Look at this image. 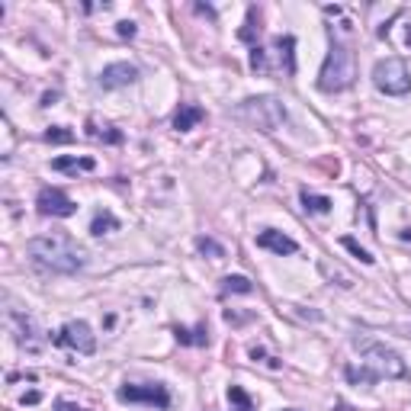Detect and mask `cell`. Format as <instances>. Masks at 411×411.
Instances as JSON below:
<instances>
[{
    "label": "cell",
    "instance_id": "cell-30",
    "mask_svg": "<svg viewBox=\"0 0 411 411\" xmlns=\"http://www.w3.org/2000/svg\"><path fill=\"white\" fill-rule=\"evenodd\" d=\"M405 42H408V46H411V26H408V36H405Z\"/></svg>",
    "mask_w": 411,
    "mask_h": 411
},
{
    "label": "cell",
    "instance_id": "cell-29",
    "mask_svg": "<svg viewBox=\"0 0 411 411\" xmlns=\"http://www.w3.org/2000/svg\"><path fill=\"white\" fill-rule=\"evenodd\" d=\"M402 241H411V228H405L402 232Z\"/></svg>",
    "mask_w": 411,
    "mask_h": 411
},
{
    "label": "cell",
    "instance_id": "cell-16",
    "mask_svg": "<svg viewBox=\"0 0 411 411\" xmlns=\"http://www.w3.org/2000/svg\"><path fill=\"white\" fill-rule=\"evenodd\" d=\"M238 36H241L244 42H251V48L257 46V39H261V13H257V7H248V19H244V26Z\"/></svg>",
    "mask_w": 411,
    "mask_h": 411
},
{
    "label": "cell",
    "instance_id": "cell-26",
    "mask_svg": "<svg viewBox=\"0 0 411 411\" xmlns=\"http://www.w3.org/2000/svg\"><path fill=\"white\" fill-rule=\"evenodd\" d=\"M116 32H119L122 39H132V36H135V23H129V19H122L119 26H116Z\"/></svg>",
    "mask_w": 411,
    "mask_h": 411
},
{
    "label": "cell",
    "instance_id": "cell-9",
    "mask_svg": "<svg viewBox=\"0 0 411 411\" xmlns=\"http://www.w3.org/2000/svg\"><path fill=\"white\" fill-rule=\"evenodd\" d=\"M267 55H273L270 74H286V77L296 74V39L292 36L273 39V48L267 52Z\"/></svg>",
    "mask_w": 411,
    "mask_h": 411
},
{
    "label": "cell",
    "instance_id": "cell-21",
    "mask_svg": "<svg viewBox=\"0 0 411 411\" xmlns=\"http://www.w3.org/2000/svg\"><path fill=\"white\" fill-rule=\"evenodd\" d=\"M46 141L48 145H71V141H74V132L65 129V126H52V129L46 132Z\"/></svg>",
    "mask_w": 411,
    "mask_h": 411
},
{
    "label": "cell",
    "instance_id": "cell-10",
    "mask_svg": "<svg viewBox=\"0 0 411 411\" xmlns=\"http://www.w3.org/2000/svg\"><path fill=\"white\" fill-rule=\"evenodd\" d=\"M135 77H139V68L129 65V61H116V65H106L100 71V87L119 90V87H129Z\"/></svg>",
    "mask_w": 411,
    "mask_h": 411
},
{
    "label": "cell",
    "instance_id": "cell-8",
    "mask_svg": "<svg viewBox=\"0 0 411 411\" xmlns=\"http://www.w3.org/2000/svg\"><path fill=\"white\" fill-rule=\"evenodd\" d=\"M36 206H39V212L42 215H55V219H68V215L77 212V203L68 197L65 190H58V187L39 190Z\"/></svg>",
    "mask_w": 411,
    "mask_h": 411
},
{
    "label": "cell",
    "instance_id": "cell-12",
    "mask_svg": "<svg viewBox=\"0 0 411 411\" xmlns=\"http://www.w3.org/2000/svg\"><path fill=\"white\" fill-rule=\"evenodd\" d=\"M257 248H263V251H273V254H296L299 251V244L292 241L290 234H283L277 232V228H267V232L257 234Z\"/></svg>",
    "mask_w": 411,
    "mask_h": 411
},
{
    "label": "cell",
    "instance_id": "cell-5",
    "mask_svg": "<svg viewBox=\"0 0 411 411\" xmlns=\"http://www.w3.org/2000/svg\"><path fill=\"white\" fill-rule=\"evenodd\" d=\"M373 84H376V90L385 94V97H405L411 90L408 65H405L402 58H385V61H376Z\"/></svg>",
    "mask_w": 411,
    "mask_h": 411
},
{
    "label": "cell",
    "instance_id": "cell-18",
    "mask_svg": "<svg viewBox=\"0 0 411 411\" xmlns=\"http://www.w3.org/2000/svg\"><path fill=\"white\" fill-rule=\"evenodd\" d=\"M174 337H177L180 344H209V331H206V325H199L197 331H187V328H174Z\"/></svg>",
    "mask_w": 411,
    "mask_h": 411
},
{
    "label": "cell",
    "instance_id": "cell-24",
    "mask_svg": "<svg viewBox=\"0 0 411 411\" xmlns=\"http://www.w3.org/2000/svg\"><path fill=\"white\" fill-rule=\"evenodd\" d=\"M344 373H347V379H350V383H366V385H373L376 379H379L376 373H370V370H357V366H347Z\"/></svg>",
    "mask_w": 411,
    "mask_h": 411
},
{
    "label": "cell",
    "instance_id": "cell-20",
    "mask_svg": "<svg viewBox=\"0 0 411 411\" xmlns=\"http://www.w3.org/2000/svg\"><path fill=\"white\" fill-rule=\"evenodd\" d=\"M222 292H241V296H248V292H254V283L248 277H225Z\"/></svg>",
    "mask_w": 411,
    "mask_h": 411
},
{
    "label": "cell",
    "instance_id": "cell-25",
    "mask_svg": "<svg viewBox=\"0 0 411 411\" xmlns=\"http://www.w3.org/2000/svg\"><path fill=\"white\" fill-rule=\"evenodd\" d=\"M341 244H344L347 251L354 254L357 261H363V263H373V254L366 251V248H360V244H357V241H354V238H341Z\"/></svg>",
    "mask_w": 411,
    "mask_h": 411
},
{
    "label": "cell",
    "instance_id": "cell-7",
    "mask_svg": "<svg viewBox=\"0 0 411 411\" xmlns=\"http://www.w3.org/2000/svg\"><path fill=\"white\" fill-rule=\"evenodd\" d=\"M61 347H71V350H77V354H94L97 350V337H94V331L87 328V321H68L61 331H58V337H55Z\"/></svg>",
    "mask_w": 411,
    "mask_h": 411
},
{
    "label": "cell",
    "instance_id": "cell-3",
    "mask_svg": "<svg viewBox=\"0 0 411 411\" xmlns=\"http://www.w3.org/2000/svg\"><path fill=\"white\" fill-rule=\"evenodd\" d=\"M234 116L261 132H277L283 122H286V106H283V100H277V97H251V100L238 103Z\"/></svg>",
    "mask_w": 411,
    "mask_h": 411
},
{
    "label": "cell",
    "instance_id": "cell-2",
    "mask_svg": "<svg viewBox=\"0 0 411 411\" xmlns=\"http://www.w3.org/2000/svg\"><path fill=\"white\" fill-rule=\"evenodd\" d=\"M357 77V58L354 52L344 46V42H331V52H328L325 65H321V74H318V87L325 94H337V90H347Z\"/></svg>",
    "mask_w": 411,
    "mask_h": 411
},
{
    "label": "cell",
    "instance_id": "cell-4",
    "mask_svg": "<svg viewBox=\"0 0 411 411\" xmlns=\"http://www.w3.org/2000/svg\"><path fill=\"white\" fill-rule=\"evenodd\" d=\"M354 347L366 357V363L373 366L376 376H385V379H405L408 376V366H405V360L395 354L392 347L379 344L373 337H354Z\"/></svg>",
    "mask_w": 411,
    "mask_h": 411
},
{
    "label": "cell",
    "instance_id": "cell-17",
    "mask_svg": "<svg viewBox=\"0 0 411 411\" xmlns=\"http://www.w3.org/2000/svg\"><path fill=\"white\" fill-rule=\"evenodd\" d=\"M302 197V206H305L308 212H318V215H325V212H331V199L328 197H318V193H312V190H302L299 193Z\"/></svg>",
    "mask_w": 411,
    "mask_h": 411
},
{
    "label": "cell",
    "instance_id": "cell-11",
    "mask_svg": "<svg viewBox=\"0 0 411 411\" xmlns=\"http://www.w3.org/2000/svg\"><path fill=\"white\" fill-rule=\"evenodd\" d=\"M7 318H10V325H13V331H17L19 347H26V350H39V328H36V321H32L29 315H23V312H17V308H10Z\"/></svg>",
    "mask_w": 411,
    "mask_h": 411
},
{
    "label": "cell",
    "instance_id": "cell-13",
    "mask_svg": "<svg viewBox=\"0 0 411 411\" xmlns=\"http://www.w3.org/2000/svg\"><path fill=\"white\" fill-rule=\"evenodd\" d=\"M206 119V110L203 106H197V103H180L177 116H174V129L177 132H190L197 122Z\"/></svg>",
    "mask_w": 411,
    "mask_h": 411
},
{
    "label": "cell",
    "instance_id": "cell-27",
    "mask_svg": "<svg viewBox=\"0 0 411 411\" xmlns=\"http://www.w3.org/2000/svg\"><path fill=\"white\" fill-rule=\"evenodd\" d=\"M55 411H87V408H81L74 402H65V399H55Z\"/></svg>",
    "mask_w": 411,
    "mask_h": 411
},
{
    "label": "cell",
    "instance_id": "cell-1",
    "mask_svg": "<svg viewBox=\"0 0 411 411\" xmlns=\"http://www.w3.org/2000/svg\"><path fill=\"white\" fill-rule=\"evenodd\" d=\"M26 254L32 257V263L52 273H77L87 263V251L68 234H39L26 244Z\"/></svg>",
    "mask_w": 411,
    "mask_h": 411
},
{
    "label": "cell",
    "instance_id": "cell-22",
    "mask_svg": "<svg viewBox=\"0 0 411 411\" xmlns=\"http://www.w3.org/2000/svg\"><path fill=\"white\" fill-rule=\"evenodd\" d=\"M90 139H100V141H106V145H119L122 141V132L119 129H112V126H106V129H94V122H90Z\"/></svg>",
    "mask_w": 411,
    "mask_h": 411
},
{
    "label": "cell",
    "instance_id": "cell-14",
    "mask_svg": "<svg viewBox=\"0 0 411 411\" xmlns=\"http://www.w3.org/2000/svg\"><path fill=\"white\" fill-rule=\"evenodd\" d=\"M97 161L94 158H55L52 161V170L58 174H87V170H94Z\"/></svg>",
    "mask_w": 411,
    "mask_h": 411
},
{
    "label": "cell",
    "instance_id": "cell-28",
    "mask_svg": "<svg viewBox=\"0 0 411 411\" xmlns=\"http://www.w3.org/2000/svg\"><path fill=\"white\" fill-rule=\"evenodd\" d=\"M39 399H42V395H39L36 389H32V392H26V395H23V405H39Z\"/></svg>",
    "mask_w": 411,
    "mask_h": 411
},
{
    "label": "cell",
    "instance_id": "cell-19",
    "mask_svg": "<svg viewBox=\"0 0 411 411\" xmlns=\"http://www.w3.org/2000/svg\"><path fill=\"white\" fill-rule=\"evenodd\" d=\"M228 405H232V411H257L251 395L244 392L241 385H228Z\"/></svg>",
    "mask_w": 411,
    "mask_h": 411
},
{
    "label": "cell",
    "instance_id": "cell-23",
    "mask_svg": "<svg viewBox=\"0 0 411 411\" xmlns=\"http://www.w3.org/2000/svg\"><path fill=\"white\" fill-rule=\"evenodd\" d=\"M197 248H199V254H209V257H225V248L219 241H212V238H197Z\"/></svg>",
    "mask_w": 411,
    "mask_h": 411
},
{
    "label": "cell",
    "instance_id": "cell-6",
    "mask_svg": "<svg viewBox=\"0 0 411 411\" xmlns=\"http://www.w3.org/2000/svg\"><path fill=\"white\" fill-rule=\"evenodd\" d=\"M116 395H119V402H139V405H151V408H168V405H170L168 385H161V383L122 385Z\"/></svg>",
    "mask_w": 411,
    "mask_h": 411
},
{
    "label": "cell",
    "instance_id": "cell-15",
    "mask_svg": "<svg viewBox=\"0 0 411 411\" xmlns=\"http://www.w3.org/2000/svg\"><path fill=\"white\" fill-rule=\"evenodd\" d=\"M119 232V219L110 212V209H103V212L94 215V222H90V234H97V238H103V234H112Z\"/></svg>",
    "mask_w": 411,
    "mask_h": 411
}]
</instances>
